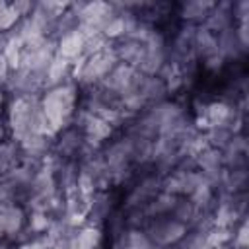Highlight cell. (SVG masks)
<instances>
[{
    "label": "cell",
    "mask_w": 249,
    "mask_h": 249,
    "mask_svg": "<svg viewBox=\"0 0 249 249\" xmlns=\"http://www.w3.org/2000/svg\"><path fill=\"white\" fill-rule=\"evenodd\" d=\"M84 37L80 35V33H70V35H66L62 41H60V53L64 54V56H74L76 53H80L82 51V47H84Z\"/></svg>",
    "instance_id": "3"
},
{
    "label": "cell",
    "mask_w": 249,
    "mask_h": 249,
    "mask_svg": "<svg viewBox=\"0 0 249 249\" xmlns=\"http://www.w3.org/2000/svg\"><path fill=\"white\" fill-rule=\"evenodd\" d=\"M72 103H74V91L70 88H58L53 89L45 101H43V115L45 121H49L51 124H60L72 111Z\"/></svg>",
    "instance_id": "1"
},
{
    "label": "cell",
    "mask_w": 249,
    "mask_h": 249,
    "mask_svg": "<svg viewBox=\"0 0 249 249\" xmlns=\"http://www.w3.org/2000/svg\"><path fill=\"white\" fill-rule=\"evenodd\" d=\"M123 249H156V243L142 231H128L123 237Z\"/></svg>",
    "instance_id": "2"
}]
</instances>
